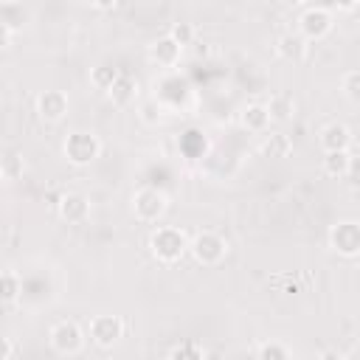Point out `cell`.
<instances>
[{
	"label": "cell",
	"instance_id": "6da1fadb",
	"mask_svg": "<svg viewBox=\"0 0 360 360\" xmlns=\"http://www.w3.org/2000/svg\"><path fill=\"white\" fill-rule=\"evenodd\" d=\"M188 242L191 239L186 236V231L174 225H160L149 236V250L160 264H177L188 253Z\"/></svg>",
	"mask_w": 360,
	"mask_h": 360
},
{
	"label": "cell",
	"instance_id": "7a4b0ae2",
	"mask_svg": "<svg viewBox=\"0 0 360 360\" xmlns=\"http://www.w3.org/2000/svg\"><path fill=\"white\" fill-rule=\"evenodd\" d=\"M132 214L138 222H146V225H155L163 219L166 208H169V197L163 188L158 186H141L135 194H132Z\"/></svg>",
	"mask_w": 360,
	"mask_h": 360
},
{
	"label": "cell",
	"instance_id": "3957f363",
	"mask_svg": "<svg viewBox=\"0 0 360 360\" xmlns=\"http://www.w3.org/2000/svg\"><path fill=\"white\" fill-rule=\"evenodd\" d=\"M62 155L73 166H90L101 155V141H98V135L84 132V129L68 132L65 141H62Z\"/></svg>",
	"mask_w": 360,
	"mask_h": 360
},
{
	"label": "cell",
	"instance_id": "277c9868",
	"mask_svg": "<svg viewBox=\"0 0 360 360\" xmlns=\"http://www.w3.org/2000/svg\"><path fill=\"white\" fill-rule=\"evenodd\" d=\"M188 253H191V259H194L197 264L214 267V264H219V262L228 256V239L219 236L217 231H200V233L191 236Z\"/></svg>",
	"mask_w": 360,
	"mask_h": 360
},
{
	"label": "cell",
	"instance_id": "5b68a950",
	"mask_svg": "<svg viewBox=\"0 0 360 360\" xmlns=\"http://www.w3.org/2000/svg\"><path fill=\"white\" fill-rule=\"evenodd\" d=\"M48 343L56 354H65V357H73L84 349V329L76 323V321H56L48 332Z\"/></svg>",
	"mask_w": 360,
	"mask_h": 360
},
{
	"label": "cell",
	"instance_id": "8992f818",
	"mask_svg": "<svg viewBox=\"0 0 360 360\" xmlns=\"http://www.w3.org/2000/svg\"><path fill=\"white\" fill-rule=\"evenodd\" d=\"M329 248L343 256V259H354L360 256V222L354 219H340L329 228Z\"/></svg>",
	"mask_w": 360,
	"mask_h": 360
},
{
	"label": "cell",
	"instance_id": "52a82bcc",
	"mask_svg": "<svg viewBox=\"0 0 360 360\" xmlns=\"http://www.w3.org/2000/svg\"><path fill=\"white\" fill-rule=\"evenodd\" d=\"M87 338L101 349H112L124 338V321L118 315H93L87 323Z\"/></svg>",
	"mask_w": 360,
	"mask_h": 360
},
{
	"label": "cell",
	"instance_id": "ba28073f",
	"mask_svg": "<svg viewBox=\"0 0 360 360\" xmlns=\"http://www.w3.org/2000/svg\"><path fill=\"white\" fill-rule=\"evenodd\" d=\"M332 28H335V22H332V11L329 8L315 6V8H307L298 17V34H304L309 42H318V39L329 37Z\"/></svg>",
	"mask_w": 360,
	"mask_h": 360
},
{
	"label": "cell",
	"instance_id": "9c48e42d",
	"mask_svg": "<svg viewBox=\"0 0 360 360\" xmlns=\"http://www.w3.org/2000/svg\"><path fill=\"white\" fill-rule=\"evenodd\" d=\"M146 56L152 65L163 68V70H172L180 65V56H183V45L172 37V34H163L158 39H152V45L146 48Z\"/></svg>",
	"mask_w": 360,
	"mask_h": 360
},
{
	"label": "cell",
	"instance_id": "30bf717a",
	"mask_svg": "<svg viewBox=\"0 0 360 360\" xmlns=\"http://www.w3.org/2000/svg\"><path fill=\"white\" fill-rule=\"evenodd\" d=\"M56 214L68 225H82L90 217V200L82 191H65L59 197V202H56Z\"/></svg>",
	"mask_w": 360,
	"mask_h": 360
},
{
	"label": "cell",
	"instance_id": "8fae6325",
	"mask_svg": "<svg viewBox=\"0 0 360 360\" xmlns=\"http://www.w3.org/2000/svg\"><path fill=\"white\" fill-rule=\"evenodd\" d=\"M68 107H70V101H68L65 90H42L37 96V115L48 124L62 121L68 115Z\"/></svg>",
	"mask_w": 360,
	"mask_h": 360
},
{
	"label": "cell",
	"instance_id": "7c38bea8",
	"mask_svg": "<svg viewBox=\"0 0 360 360\" xmlns=\"http://www.w3.org/2000/svg\"><path fill=\"white\" fill-rule=\"evenodd\" d=\"M318 146L323 152H338V149H349L352 146V129L340 121H332L326 127H321L318 132Z\"/></svg>",
	"mask_w": 360,
	"mask_h": 360
},
{
	"label": "cell",
	"instance_id": "4fadbf2b",
	"mask_svg": "<svg viewBox=\"0 0 360 360\" xmlns=\"http://www.w3.org/2000/svg\"><path fill=\"white\" fill-rule=\"evenodd\" d=\"M270 121H273V115H270L267 104H259V101L245 104L242 112H239V124H242L248 132H256V135H264L267 127H270Z\"/></svg>",
	"mask_w": 360,
	"mask_h": 360
},
{
	"label": "cell",
	"instance_id": "5bb4252c",
	"mask_svg": "<svg viewBox=\"0 0 360 360\" xmlns=\"http://www.w3.org/2000/svg\"><path fill=\"white\" fill-rule=\"evenodd\" d=\"M309 39L304 37V34H281L278 39H276V53L281 56V59H287V62H304V56H307V45Z\"/></svg>",
	"mask_w": 360,
	"mask_h": 360
},
{
	"label": "cell",
	"instance_id": "9a60e30c",
	"mask_svg": "<svg viewBox=\"0 0 360 360\" xmlns=\"http://www.w3.org/2000/svg\"><path fill=\"white\" fill-rule=\"evenodd\" d=\"M259 149H262L264 158H287L292 152V141L284 132H264Z\"/></svg>",
	"mask_w": 360,
	"mask_h": 360
},
{
	"label": "cell",
	"instance_id": "2e32d148",
	"mask_svg": "<svg viewBox=\"0 0 360 360\" xmlns=\"http://www.w3.org/2000/svg\"><path fill=\"white\" fill-rule=\"evenodd\" d=\"M352 172V155L349 149H338V152H323V174L326 177H346Z\"/></svg>",
	"mask_w": 360,
	"mask_h": 360
},
{
	"label": "cell",
	"instance_id": "e0dca14e",
	"mask_svg": "<svg viewBox=\"0 0 360 360\" xmlns=\"http://www.w3.org/2000/svg\"><path fill=\"white\" fill-rule=\"evenodd\" d=\"M135 93H138V82L132 79V76H127V73H121L118 76V82L110 87V101L115 104V107H127L132 98H135Z\"/></svg>",
	"mask_w": 360,
	"mask_h": 360
},
{
	"label": "cell",
	"instance_id": "ac0fdd59",
	"mask_svg": "<svg viewBox=\"0 0 360 360\" xmlns=\"http://www.w3.org/2000/svg\"><path fill=\"white\" fill-rule=\"evenodd\" d=\"M118 68L115 65H96L93 70H90V84L96 87V90H101V93H110V87L118 82Z\"/></svg>",
	"mask_w": 360,
	"mask_h": 360
},
{
	"label": "cell",
	"instance_id": "d6986e66",
	"mask_svg": "<svg viewBox=\"0 0 360 360\" xmlns=\"http://www.w3.org/2000/svg\"><path fill=\"white\" fill-rule=\"evenodd\" d=\"M267 110H270L273 121H290L292 112H295V101H292V96H287V93H276V96H270Z\"/></svg>",
	"mask_w": 360,
	"mask_h": 360
},
{
	"label": "cell",
	"instance_id": "ffe728a7",
	"mask_svg": "<svg viewBox=\"0 0 360 360\" xmlns=\"http://www.w3.org/2000/svg\"><path fill=\"white\" fill-rule=\"evenodd\" d=\"M22 172H25L22 152H17V149L6 152V158H3V163H0V174H3V180H6V183H14V180L22 177Z\"/></svg>",
	"mask_w": 360,
	"mask_h": 360
},
{
	"label": "cell",
	"instance_id": "44dd1931",
	"mask_svg": "<svg viewBox=\"0 0 360 360\" xmlns=\"http://www.w3.org/2000/svg\"><path fill=\"white\" fill-rule=\"evenodd\" d=\"M20 292H22V278L14 270H3V276H0V295H3V301L14 304L20 298Z\"/></svg>",
	"mask_w": 360,
	"mask_h": 360
},
{
	"label": "cell",
	"instance_id": "7402d4cb",
	"mask_svg": "<svg viewBox=\"0 0 360 360\" xmlns=\"http://www.w3.org/2000/svg\"><path fill=\"white\" fill-rule=\"evenodd\" d=\"M292 352L284 346V343H276V340H264L256 346V357L259 360H287Z\"/></svg>",
	"mask_w": 360,
	"mask_h": 360
},
{
	"label": "cell",
	"instance_id": "603a6c76",
	"mask_svg": "<svg viewBox=\"0 0 360 360\" xmlns=\"http://www.w3.org/2000/svg\"><path fill=\"white\" fill-rule=\"evenodd\" d=\"M340 93L349 101H360V70H346L340 76Z\"/></svg>",
	"mask_w": 360,
	"mask_h": 360
},
{
	"label": "cell",
	"instance_id": "cb8c5ba5",
	"mask_svg": "<svg viewBox=\"0 0 360 360\" xmlns=\"http://www.w3.org/2000/svg\"><path fill=\"white\" fill-rule=\"evenodd\" d=\"M160 112H163V110H160V101H158V98H146V101L138 107L141 121H143V124H149V127H155V124L160 121Z\"/></svg>",
	"mask_w": 360,
	"mask_h": 360
},
{
	"label": "cell",
	"instance_id": "d4e9b609",
	"mask_svg": "<svg viewBox=\"0 0 360 360\" xmlns=\"http://www.w3.org/2000/svg\"><path fill=\"white\" fill-rule=\"evenodd\" d=\"M169 34H172L183 48H186V45H191V42H194V34H197V31H194V25H191V22H174V25L169 28Z\"/></svg>",
	"mask_w": 360,
	"mask_h": 360
},
{
	"label": "cell",
	"instance_id": "484cf974",
	"mask_svg": "<svg viewBox=\"0 0 360 360\" xmlns=\"http://www.w3.org/2000/svg\"><path fill=\"white\" fill-rule=\"evenodd\" d=\"M202 354H205V349H202V346H197V343L177 346V349H172V352H169V357H202Z\"/></svg>",
	"mask_w": 360,
	"mask_h": 360
},
{
	"label": "cell",
	"instance_id": "4316f807",
	"mask_svg": "<svg viewBox=\"0 0 360 360\" xmlns=\"http://www.w3.org/2000/svg\"><path fill=\"white\" fill-rule=\"evenodd\" d=\"M11 39H14V28L6 25V22H0V45L3 48H11Z\"/></svg>",
	"mask_w": 360,
	"mask_h": 360
},
{
	"label": "cell",
	"instance_id": "83f0119b",
	"mask_svg": "<svg viewBox=\"0 0 360 360\" xmlns=\"http://www.w3.org/2000/svg\"><path fill=\"white\" fill-rule=\"evenodd\" d=\"M90 6L98 8V11H112L118 6V0H90Z\"/></svg>",
	"mask_w": 360,
	"mask_h": 360
},
{
	"label": "cell",
	"instance_id": "f1b7e54d",
	"mask_svg": "<svg viewBox=\"0 0 360 360\" xmlns=\"http://www.w3.org/2000/svg\"><path fill=\"white\" fill-rule=\"evenodd\" d=\"M360 6V0H335V8L338 11H354Z\"/></svg>",
	"mask_w": 360,
	"mask_h": 360
},
{
	"label": "cell",
	"instance_id": "f546056e",
	"mask_svg": "<svg viewBox=\"0 0 360 360\" xmlns=\"http://www.w3.org/2000/svg\"><path fill=\"white\" fill-rule=\"evenodd\" d=\"M3 360H11L14 357V340L11 338H6V346H3V354H0Z\"/></svg>",
	"mask_w": 360,
	"mask_h": 360
},
{
	"label": "cell",
	"instance_id": "4dcf8cb0",
	"mask_svg": "<svg viewBox=\"0 0 360 360\" xmlns=\"http://www.w3.org/2000/svg\"><path fill=\"white\" fill-rule=\"evenodd\" d=\"M278 3H281V6H292V8H295V6H304L307 0H278Z\"/></svg>",
	"mask_w": 360,
	"mask_h": 360
}]
</instances>
